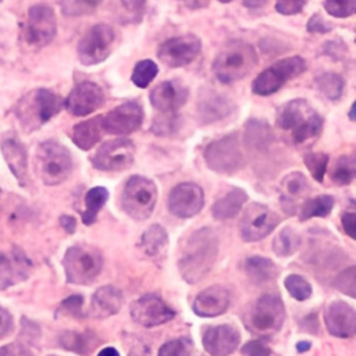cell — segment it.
<instances>
[{
    "mask_svg": "<svg viewBox=\"0 0 356 356\" xmlns=\"http://www.w3.org/2000/svg\"><path fill=\"white\" fill-rule=\"evenodd\" d=\"M57 31L56 15L44 4H36L29 8L25 22V39L31 46L43 47L49 44Z\"/></svg>",
    "mask_w": 356,
    "mask_h": 356,
    "instance_id": "5bb4252c",
    "label": "cell"
},
{
    "mask_svg": "<svg viewBox=\"0 0 356 356\" xmlns=\"http://www.w3.org/2000/svg\"><path fill=\"white\" fill-rule=\"evenodd\" d=\"M143 121V110L138 102H127L102 118L103 129L113 135H128L136 131Z\"/></svg>",
    "mask_w": 356,
    "mask_h": 356,
    "instance_id": "ac0fdd59",
    "label": "cell"
},
{
    "mask_svg": "<svg viewBox=\"0 0 356 356\" xmlns=\"http://www.w3.org/2000/svg\"><path fill=\"white\" fill-rule=\"evenodd\" d=\"M331 29V26L328 25L327 21H324L318 14L313 15L310 19H309V24H307V31L309 32H318V33H325Z\"/></svg>",
    "mask_w": 356,
    "mask_h": 356,
    "instance_id": "f5cc1de1",
    "label": "cell"
},
{
    "mask_svg": "<svg viewBox=\"0 0 356 356\" xmlns=\"http://www.w3.org/2000/svg\"><path fill=\"white\" fill-rule=\"evenodd\" d=\"M257 63V54L252 44L243 40L227 42L218 51L213 72L222 83H232L246 76Z\"/></svg>",
    "mask_w": 356,
    "mask_h": 356,
    "instance_id": "3957f363",
    "label": "cell"
},
{
    "mask_svg": "<svg viewBox=\"0 0 356 356\" xmlns=\"http://www.w3.org/2000/svg\"><path fill=\"white\" fill-rule=\"evenodd\" d=\"M122 292L113 286L104 285L95 291L90 299V314L95 318H107L117 314L122 306Z\"/></svg>",
    "mask_w": 356,
    "mask_h": 356,
    "instance_id": "484cf974",
    "label": "cell"
},
{
    "mask_svg": "<svg viewBox=\"0 0 356 356\" xmlns=\"http://www.w3.org/2000/svg\"><path fill=\"white\" fill-rule=\"evenodd\" d=\"M241 342L239 331L229 324L206 328L202 343L207 353L214 356H227L236 350Z\"/></svg>",
    "mask_w": 356,
    "mask_h": 356,
    "instance_id": "7402d4cb",
    "label": "cell"
},
{
    "mask_svg": "<svg viewBox=\"0 0 356 356\" xmlns=\"http://www.w3.org/2000/svg\"><path fill=\"white\" fill-rule=\"evenodd\" d=\"M229 292L221 285H211L199 292L192 303V310L199 317H217L227 312Z\"/></svg>",
    "mask_w": 356,
    "mask_h": 356,
    "instance_id": "603a6c76",
    "label": "cell"
},
{
    "mask_svg": "<svg viewBox=\"0 0 356 356\" xmlns=\"http://www.w3.org/2000/svg\"><path fill=\"white\" fill-rule=\"evenodd\" d=\"M204 160L210 170L218 174H232L238 171L245 161L238 136L231 134L207 145Z\"/></svg>",
    "mask_w": 356,
    "mask_h": 356,
    "instance_id": "30bf717a",
    "label": "cell"
},
{
    "mask_svg": "<svg viewBox=\"0 0 356 356\" xmlns=\"http://www.w3.org/2000/svg\"><path fill=\"white\" fill-rule=\"evenodd\" d=\"M157 74L159 68L152 60H142L134 67L131 79L138 88H146L156 78Z\"/></svg>",
    "mask_w": 356,
    "mask_h": 356,
    "instance_id": "ab89813d",
    "label": "cell"
},
{
    "mask_svg": "<svg viewBox=\"0 0 356 356\" xmlns=\"http://www.w3.org/2000/svg\"><path fill=\"white\" fill-rule=\"evenodd\" d=\"M328 332L337 338H350L356 334L355 309L343 300H332L324 313Z\"/></svg>",
    "mask_w": 356,
    "mask_h": 356,
    "instance_id": "ffe728a7",
    "label": "cell"
},
{
    "mask_svg": "<svg viewBox=\"0 0 356 356\" xmlns=\"http://www.w3.org/2000/svg\"><path fill=\"white\" fill-rule=\"evenodd\" d=\"M243 270L249 280L256 285H263L274 281L278 275V267L271 259L261 256H250L243 263Z\"/></svg>",
    "mask_w": 356,
    "mask_h": 356,
    "instance_id": "f1b7e54d",
    "label": "cell"
},
{
    "mask_svg": "<svg viewBox=\"0 0 356 356\" xmlns=\"http://www.w3.org/2000/svg\"><path fill=\"white\" fill-rule=\"evenodd\" d=\"M107 199L108 191L104 186H95L86 192L85 210L82 211V222L85 225H92L97 220V214L106 204Z\"/></svg>",
    "mask_w": 356,
    "mask_h": 356,
    "instance_id": "836d02e7",
    "label": "cell"
},
{
    "mask_svg": "<svg viewBox=\"0 0 356 356\" xmlns=\"http://www.w3.org/2000/svg\"><path fill=\"white\" fill-rule=\"evenodd\" d=\"M267 0H243V4L249 8H259L266 4Z\"/></svg>",
    "mask_w": 356,
    "mask_h": 356,
    "instance_id": "9f6ffc18",
    "label": "cell"
},
{
    "mask_svg": "<svg viewBox=\"0 0 356 356\" xmlns=\"http://www.w3.org/2000/svg\"><path fill=\"white\" fill-rule=\"evenodd\" d=\"M168 211L178 218H191L204 206L203 189L193 182H182L174 186L168 195Z\"/></svg>",
    "mask_w": 356,
    "mask_h": 356,
    "instance_id": "e0dca14e",
    "label": "cell"
},
{
    "mask_svg": "<svg viewBox=\"0 0 356 356\" xmlns=\"http://www.w3.org/2000/svg\"><path fill=\"white\" fill-rule=\"evenodd\" d=\"M300 235L291 227L282 228L273 241V250L281 257L292 256L300 248Z\"/></svg>",
    "mask_w": 356,
    "mask_h": 356,
    "instance_id": "8d00e7d4",
    "label": "cell"
},
{
    "mask_svg": "<svg viewBox=\"0 0 356 356\" xmlns=\"http://www.w3.org/2000/svg\"><path fill=\"white\" fill-rule=\"evenodd\" d=\"M310 348H312V343L307 342V341H302V342H298V343H296V350H298V352H306V350H309Z\"/></svg>",
    "mask_w": 356,
    "mask_h": 356,
    "instance_id": "6f0895ef",
    "label": "cell"
},
{
    "mask_svg": "<svg viewBox=\"0 0 356 356\" xmlns=\"http://www.w3.org/2000/svg\"><path fill=\"white\" fill-rule=\"evenodd\" d=\"M178 128H179V118L171 113H167L165 117L156 118L152 125V131L156 135H171Z\"/></svg>",
    "mask_w": 356,
    "mask_h": 356,
    "instance_id": "7dc6e473",
    "label": "cell"
},
{
    "mask_svg": "<svg viewBox=\"0 0 356 356\" xmlns=\"http://www.w3.org/2000/svg\"><path fill=\"white\" fill-rule=\"evenodd\" d=\"M63 267L68 284L89 285L103 268V254L95 246L74 245L67 249Z\"/></svg>",
    "mask_w": 356,
    "mask_h": 356,
    "instance_id": "5b68a950",
    "label": "cell"
},
{
    "mask_svg": "<svg viewBox=\"0 0 356 356\" xmlns=\"http://www.w3.org/2000/svg\"><path fill=\"white\" fill-rule=\"evenodd\" d=\"M82 305H83V298L81 295L68 296L58 306L57 316L58 314H67V316H71L74 318H83L85 313L82 310Z\"/></svg>",
    "mask_w": 356,
    "mask_h": 356,
    "instance_id": "bcb514c9",
    "label": "cell"
},
{
    "mask_svg": "<svg viewBox=\"0 0 356 356\" xmlns=\"http://www.w3.org/2000/svg\"><path fill=\"white\" fill-rule=\"evenodd\" d=\"M99 355H114V356H118V350L114 349V348H111V346H108V348L102 349V350L99 352Z\"/></svg>",
    "mask_w": 356,
    "mask_h": 356,
    "instance_id": "680465c9",
    "label": "cell"
},
{
    "mask_svg": "<svg viewBox=\"0 0 356 356\" xmlns=\"http://www.w3.org/2000/svg\"><path fill=\"white\" fill-rule=\"evenodd\" d=\"M168 245V235L160 224L150 225L139 239L140 252L149 259L160 257Z\"/></svg>",
    "mask_w": 356,
    "mask_h": 356,
    "instance_id": "4dcf8cb0",
    "label": "cell"
},
{
    "mask_svg": "<svg viewBox=\"0 0 356 356\" xmlns=\"http://www.w3.org/2000/svg\"><path fill=\"white\" fill-rule=\"evenodd\" d=\"M31 268L32 263L19 249L0 253V288H7L26 280Z\"/></svg>",
    "mask_w": 356,
    "mask_h": 356,
    "instance_id": "cb8c5ba5",
    "label": "cell"
},
{
    "mask_svg": "<svg viewBox=\"0 0 356 356\" xmlns=\"http://www.w3.org/2000/svg\"><path fill=\"white\" fill-rule=\"evenodd\" d=\"M135 146L127 138H118L103 143L93 156V167L100 171H122L134 163Z\"/></svg>",
    "mask_w": 356,
    "mask_h": 356,
    "instance_id": "4fadbf2b",
    "label": "cell"
},
{
    "mask_svg": "<svg viewBox=\"0 0 356 356\" xmlns=\"http://www.w3.org/2000/svg\"><path fill=\"white\" fill-rule=\"evenodd\" d=\"M356 177L355 156H341L331 172V179L337 185H349Z\"/></svg>",
    "mask_w": 356,
    "mask_h": 356,
    "instance_id": "f35d334b",
    "label": "cell"
},
{
    "mask_svg": "<svg viewBox=\"0 0 356 356\" xmlns=\"http://www.w3.org/2000/svg\"><path fill=\"white\" fill-rule=\"evenodd\" d=\"M102 0H65L63 7L64 13L70 15H79L90 13Z\"/></svg>",
    "mask_w": 356,
    "mask_h": 356,
    "instance_id": "c3c4849f",
    "label": "cell"
},
{
    "mask_svg": "<svg viewBox=\"0 0 356 356\" xmlns=\"http://www.w3.org/2000/svg\"><path fill=\"white\" fill-rule=\"evenodd\" d=\"M280 192L282 209L286 213L293 214L296 210V202L305 199L309 193V182L302 172L293 171L282 179Z\"/></svg>",
    "mask_w": 356,
    "mask_h": 356,
    "instance_id": "4316f807",
    "label": "cell"
},
{
    "mask_svg": "<svg viewBox=\"0 0 356 356\" xmlns=\"http://www.w3.org/2000/svg\"><path fill=\"white\" fill-rule=\"evenodd\" d=\"M307 0H277L275 8L284 15H292L302 11Z\"/></svg>",
    "mask_w": 356,
    "mask_h": 356,
    "instance_id": "681fc988",
    "label": "cell"
},
{
    "mask_svg": "<svg viewBox=\"0 0 356 356\" xmlns=\"http://www.w3.org/2000/svg\"><path fill=\"white\" fill-rule=\"evenodd\" d=\"M220 248V238L214 228L203 227L188 238L178 260V270L188 284L199 282L213 268Z\"/></svg>",
    "mask_w": 356,
    "mask_h": 356,
    "instance_id": "6da1fadb",
    "label": "cell"
},
{
    "mask_svg": "<svg viewBox=\"0 0 356 356\" xmlns=\"http://www.w3.org/2000/svg\"><path fill=\"white\" fill-rule=\"evenodd\" d=\"M306 70V63L300 56L282 58L260 72L252 83L256 95L268 96L275 93L285 82L300 75Z\"/></svg>",
    "mask_w": 356,
    "mask_h": 356,
    "instance_id": "9c48e42d",
    "label": "cell"
},
{
    "mask_svg": "<svg viewBox=\"0 0 356 356\" xmlns=\"http://www.w3.org/2000/svg\"><path fill=\"white\" fill-rule=\"evenodd\" d=\"M202 42L197 36L188 33L161 43L157 51L159 60L171 68H178L192 63L200 53Z\"/></svg>",
    "mask_w": 356,
    "mask_h": 356,
    "instance_id": "9a60e30c",
    "label": "cell"
},
{
    "mask_svg": "<svg viewBox=\"0 0 356 356\" xmlns=\"http://www.w3.org/2000/svg\"><path fill=\"white\" fill-rule=\"evenodd\" d=\"M0 1H1V0H0Z\"/></svg>",
    "mask_w": 356,
    "mask_h": 356,
    "instance_id": "6125c7cd",
    "label": "cell"
},
{
    "mask_svg": "<svg viewBox=\"0 0 356 356\" xmlns=\"http://www.w3.org/2000/svg\"><path fill=\"white\" fill-rule=\"evenodd\" d=\"M232 111L231 102L214 92H207L204 96L200 97L197 103V114L199 120L204 124L214 122L217 120L224 118Z\"/></svg>",
    "mask_w": 356,
    "mask_h": 356,
    "instance_id": "83f0119b",
    "label": "cell"
},
{
    "mask_svg": "<svg viewBox=\"0 0 356 356\" xmlns=\"http://www.w3.org/2000/svg\"><path fill=\"white\" fill-rule=\"evenodd\" d=\"M353 108H355V104H352V106H350V110H349V117H350V120H355V117H353Z\"/></svg>",
    "mask_w": 356,
    "mask_h": 356,
    "instance_id": "91938a15",
    "label": "cell"
},
{
    "mask_svg": "<svg viewBox=\"0 0 356 356\" xmlns=\"http://www.w3.org/2000/svg\"><path fill=\"white\" fill-rule=\"evenodd\" d=\"M193 350V342L186 338H177V339H171L168 342H165L164 345H161V348L159 349V356H186L191 355Z\"/></svg>",
    "mask_w": 356,
    "mask_h": 356,
    "instance_id": "b9f144b4",
    "label": "cell"
},
{
    "mask_svg": "<svg viewBox=\"0 0 356 356\" xmlns=\"http://www.w3.org/2000/svg\"><path fill=\"white\" fill-rule=\"evenodd\" d=\"M342 228L345 231V234L355 239L356 238V214L355 211H346L345 214H342Z\"/></svg>",
    "mask_w": 356,
    "mask_h": 356,
    "instance_id": "816d5d0a",
    "label": "cell"
},
{
    "mask_svg": "<svg viewBox=\"0 0 356 356\" xmlns=\"http://www.w3.org/2000/svg\"><path fill=\"white\" fill-rule=\"evenodd\" d=\"M305 164L309 168L310 174L317 182H323L327 165H328V154L325 153H309L305 156Z\"/></svg>",
    "mask_w": 356,
    "mask_h": 356,
    "instance_id": "7bdbcfd3",
    "label": "cell"
},
{
    "mask_svg": "<svg viewBox=\"0 0 356 356\" xmlns=\"http://www.w3.org/2000/svg\"><path fill=\"white\" fill-rule=\"evenodd\" d=\"M285 321V307L280 296L263 295L246 313V328L257 337H271L277 334Z\"/></svg>",
    "mask_w": 356,
    "mask_h": 356,
    "instance_id": "8992f818",
    "label": "cell"
},
{
    "mask_svg": "<svg viewBox=\"0 0 356 356\" xmlns=\"http://www.w3.org/2000/svg\"><path fill=\"white\" fill-rule=\"evenodd\" d=\"M284 285L289 295L299 302H303L312 296V285L302 275L289 274L285 278Z\"/></svg>",
    "mask_w": 356,
    "mask_h": 356,
    "instance_id": "60d3db41",
    "label": "cell"
},
{
    "mask_svg": "<svg viewBox=\"0 0 356 356\" xmlns=\"http://www.w3.org/2000/svg\"><path fill=\"white\" fill-rule=\"evenodd\" d=\"M115 33L107 24L92 26L78 44V57L83 65H95L104 61L111 53Z\"/></svg>",
    "mask_w": 356,
    "mask_h": 356,
    "instance_id": "7c38bea8",
    "label": "cell"
},
{
    "mask_svg": "<svg viewBox=\"0 0 356 356\" xmlns=\"http://www.w3.org/2000/svg\"><path fill=\"white\" fill-rule=\"evenodd\" d=\"M246 200H248L246 192L241 188H234L224 197L218 199L213 204L211 214L217 220H229L241 211Z\"/></svg>",
    "mask_w": 356,
    "mask_h": 356,
    "instance_id": "1f68e13d",
    "label": "cell"
},
{
    "mask_svg": "<svg viewBox=\"0 0 356 356\" xmlns=\"http://www.w3.org/2000/svg\"><path fill=\"white\" fill-rule=\"evenodd\" d=\"M218 1H221V3H229L231 0H218Z\"/></svg>",
    "mask_w": 356,
    "mask_h": 356,
    "instance_id": "94428289",
    "label": "cell"
},
{
    "mask_svg": "<svg viewBox=\"0 0 356 356\" xmlns=\"http://www.w3.org/2000/svg\"><path fill=\"white\" fill-rule=\"evenodd\" d=\"M335 204V199L331 195H320L313 199H309L303 203L300 213H299V220L306 221L313 217H327L332 207Z\"/></svg>",
    "mask_w": 356,
    "mask_h": 356,
    "instance_id": "e575fe53",
    "label": "cell"
},
{
    "mask_svg": "<svg viewBox=\"0 0 356 356\" xmlns=\"http://www.w3.org/2000/svg\"><path fill=\"white\" fill-rule=\"evenodd\" d=\"M280 216L263 203H250L239 221V235L245 242H256L271 234L280 224Z\"/></svg>",
    "mask_w": 356,
    "mask_h": 356,
    "instance_id": "8fae6325",
    "label": "cell"
},
{
    "mask_svg": "<svg viewBox=\"0 0 356 356\" xmlns=\"http://www.w3.org/2000/svg\"><path fill=\"white\" fill-rule=\"evenodd\" d=\"M324 8L328 14L338 17V18H345L356 11V0H325Z\"/></svg>",
    "mask_w": 356,
    "mask_h": 356,
    "instance_id": "f6af8a7d",
    "label": "cell"
},
{
    "mask_svg": "<svg viewBox=\"0 0 356 356\" xmlns=\"http://www.w3.org/2000/svg\"><path fill=\"white\" fill-rule=\"evenodd\" d=\"M157 202L156 184L143 175H132L124 185L121 206L134 220L143 221L149 218Z\"/></svg>",
    "mask_w": 356,
    "mask_h": 356,
    "instance_id": "52a82bcc",
    "label": "cell"
},
{
    "mask_svg": "<svg viewBox=\"0 0 356 356\" xmlns=\"http://www.w3.org/2000/svg\"><path fill=\"white\" fill-rule=\"evenodd\" d=\"M11 327H13L11 314L4 307L0 306V339L10 332Z\"/></svg>",
    "mask_w": 356,
    "mask_h": 356,
    "instance_id": "db71d44e",
    "label": "cell"
},
{
    "mask_svg": "<svg viewBox=\"0 0 356 356\" xmlns=\"http://www.w3.org/2000/svg\"><path fill=\"white\" fill-rule=\"evenodd\" d=\"M102 115L90 118L88 121H82L72 128L71 139L72 142L82 150L92 149L103 135V124Z\"/></svg>",
    "mask_w": 356,
    "mask_h": 356,
    "instance_id": "f546056e",
    "label": "cell"
},
{
    "mask_svg": "<svg viewBox=\"0 0 356 356\" xmlns=\"http://www.w3.org/2000/svg\"><path fill=\"white\" fill-rule=\"evenodd\" d=\"M323 118L305 99H293L282 104L277 111V125L282 131H291L295 143H303L320 134Z\"/></svg>",
    "mask_w": 356,
    "mask_h": 356,
    "instance_id": "7a4b0ae2",
    "label": "cell"
},
{
    "mask_svg": "<svg viewBox=\"0 0 356 356\" xmlns=\"http://www.w3.org/2000/svg\"><path fill=\"white\" fill-rule=\"evenodd\" d=\"M70 150L56 140L42 142L35 153V170L44 185L53 186L64 182L72 172Z\"/></svg>",
    "mask_w": 356,
    "mask_h": 356,
    "instance_id": "277c9868",
    "label": "cell"
},
{
    "mask_svg": "<svg viewBox=\"0 0 356 356\" xmlns=\"http://www.w3.org/2000/svg\"><path fill=\"white\" fill-rule=\"evenodd\" d=\"M63 107V99L54 92L40 88L31 92L19 102L17 114L21 122L29 129L38 128L53 118Z\"/></svg>",
    "mask_w": 356,
    "mask_h": 356,
    "instance_id": "ba28073f",
    "label": "cell"
},
{
    "mask_svg": "<svg viewBox=\"0 0 356 356\" xmlns=\"http://www.w3.org/2000/svg\"><path fill=\"white\" fill-rule=\"evenodd\" d=\"M0 147L13 175L17 178L19 185L24 186L28 181V157L25 146L18 139V136L8 132L3 136Z\"/></svg>",
    "mask_w": 356,
    "mask_h": 356,
    "instance_id": "d4e9b609",
    "label": "cell"
},
{
    "mask_svg": "<svg viewBox=\"0 0 356 356\" xmlns=\"http://www.w3.org/2000/svg\"><path fill=\"white\" fill-rule=\"evenodd\" d=\"M60 225L64 228L67 234H74L76 229V220L72 216L64 214L60 217Z\"/></svg>",
    "mask_w": 356,
    "mask_h": 356,
    "instance_id": "11a10c76",
    "label": "cell"
},
{
    "mask_svg": "<svg viewBox=\"0 0 356 356\" xmlns=\"http://www.w3.org/2000/svg\"><path fill=\"white\" fill-rule=\"evenodd\" d=\"M316 85L318 90L330 100H338L343 92L345 82L341 75L334 72H325L316 78Z\"/></svg>",
    "mask_w": 356,
    "mask_h": 356,
    "instance_id": "74e56055",
    "label": "cell"
},
{
    "mask_svg": "<svg viewBox=\"0 0 356 356\" xmlns=\"http://www.w3.org/2000/svg\"><path fill=\"white\" fill-rule=\"evenodd\" d=\"M132 320L146 328L161 325L175 317V312L157 295L147 293L131 305Z\"/></svg>",
    "mask_w": 356,
    "mask_h": 356,
    "instance_id": "2e32d148",
    "label": "cell"
},
{
    "mask_svg": "<svg viewBox=\"0 0 356 356\" xmlns=\"http://www.w3.org/2000/svg\"><path fill=\"white\" fill-rule=\"evenodd\" d=\"M245 140L249 147L266 149L273 140V132L263 121H249L245 131Z\"/></svg>",
    "mask_w": 356,
    "mask_h": 356,
    "instance_id": "d590c367",
    "label": "cell"
},
{
    "mask_svg": "<svg viewBox=\"0 0 356 356\" xmlns=\"http://www.w3.org/2000/svg\"><path fill=\"white\" fill-rule=\"evenodd\" d=\"M189 90L178 79L163 81L150 92L152 106L161 113H174L188 100Z\"/></svg>",
    "mask_w": 356,
    "mask_h": 356,
    "instance_id": "44dd1931",
    "label": "cell"
},
{
    "mask_svg": "<svg viewBox=\"0 0 356 356\" xmlns=\"http://www.w3.org/2000/svg\"><path fill=\"white\" fill-rule=\"evenodd\" d=\"M58 342L61 348L67 350H71L78 355H88L93 352V349L100 343V339L92 331H86V332L65 331L58 337Z\"/></svg>",
    "mask_w": 356,
    "mask_h": 356,
    "instance_id": "d6a6232c",
    "label": "cell"
},
{
    "mask_svg": "<svg viewBox=\"0 0 356 356\" xmlns=\"http://www.w3.org/2000/svg\"><path fill=\"white\" fill-rule=\"evenodd\" d=\"M241 353L242 355H249V356H267V355H271V349L264 345L261 341L259 339H254V341H249L246 342L242 349H241Z\"/></svg>",
    "mask_w": 356,
    "mask_h": 356,
    "instance_id": "f907efd6",
    "label": "cell"
},
{
    "mask_svg": "<svg viewBox=\"0 0 356 356\" xmlns=\"http://www.w3.org/2000/svg\"><path fill=\"white\" fill-rule=\"evenodd\" d=\"M104 103V93L102 88L89 81L78 83L64 100L65 108L76 117H83L97 110Z\"/></svg>",
    "mask_w": 356,
    "mask_h": 356,
    "instance_id": "d6986e66",
    "label": "cell"
},
{
    "mask_svg": "<svg viewBox=\"0 0 356 356\" xmlns=\"http://www.w3.org/2000/svg\"><path fill=\"white\" fill-rule=\"evenodd\" d=\"M356 277V268L355 266H349L348 268H345L343 271H341L335 278H334V282L332 285L342 293L350 296V298H355V289H356V285H355V278Z\"/></svg>",
    "mask_w": 356,
    "mask_h": 356,
    "instance_id": "ee69618b",
    "label": "cell"
}]
</instances>
